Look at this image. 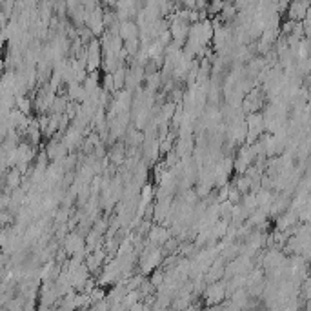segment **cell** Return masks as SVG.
I'll use <instances>...</instances> for the list:
<instances>
[{
	"mask_svg": "<svg viewBox=\"0 0 311 311\" xmlns=\"http://www.w3.org/2000/svg\"><path fill=\"white\" fill-rule=\"evenodd\" d=\"M151 240L155 242V244H164L166 242V239H168V233L164 231V229H160V227H155L153 231H151Z\"/></svg>",
	"mask_w": 311,
	"mask_h": 311,
	"instance_id": "cell-1",
	"label": "cell"
}]
</instances>
